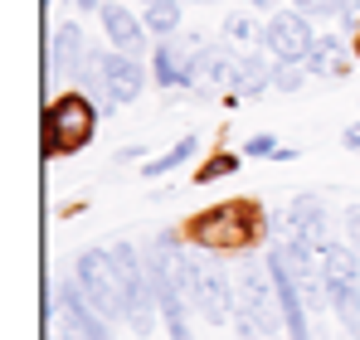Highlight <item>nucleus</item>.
<instances>
[{"mask_svg":"<svg viewBox=\"0 0 360 340\" xmlns=\"http://www.w3.org/2000/svg\"><path fill=\"white\" fill-rule=\"evenodd\" d=\"M180 282H185V301H190L210 326L239 321V287L224 273L219 258H210V248L180 253Z\"/></svg>","mask_w":360,"mask_h":340,"instance_id":"nucleus-1","label":"nucleus"},{"mask_svg":"<svg viewBox=\"0 0 360 340\" xmlns=\"http://www.w3.org/2000/svg\"><path fill=\"white\" fill-rule=\"evenodd\" d=\"M263 233V209L248 200H224L190 219V243L210 253H248Z\"/></svg>","mask_w":360,"mask_h":340,"instance_id":"nucleus-2","label":"nucleus"},{"mask_svg":"<svg viewBox=\"0 0 360 340\" xmlns=\"http://www.w3.org/2000/svg\"><path fill=\"white\" fill-rule=\"evenodd\" d=\"M234 287H239V316H248V321L258 326V336L278 340L283 331H288V326H283L278 282H273V268H268V258H263V263L243 258L239 273H234Z\"/></svg>","mask_w":360,"mask_h":340,"instance_id":"nucleus-3","label":"nucleus"},{"mask_svg":"<svg viewBox=\"0 0 360 340\" xmlns=\"http://www.w3.org/2000/svg\"><path fill=\"white\" fill-rule=\"evenodd\" d=\"M98 103H88L83 93H63L49 103V112H44V146H49V156H73V151H83L88 141H93V131H98Z\"/></svg>","mask_w":360,"mask_h":340,"instance_id":"nucleus-4","label":"nucleus"},{"mask_svg":"<svg viewBox=\"0 0 360 340\" xmlns=\"http://www.w3.org/2000/svg\"><path fill=\"white\" fill-rule=\"evenodd\" d=\"M268 228H278L283 243L302 258H311V263H321L326 248H331V219H326V204L316 195H297Z\"/></svg>","mask_w":360,"mask_h":340,"instance_id":"nucleus-5","label":"nucleus"},{"mask_svg":"<svg viewBox=\"0 0 360 340\" xmlns=\"http://www.w3.org/2000/svg\"><path fill=\"white\" fill-rule=\"evenodd\" d=\"M326 273V292H331V311L346 326V336L360 340V253L351 243H331L321 258Z\"/></svg>","mask_w":360,"mask_h":340,"instance_id":"nucleus-6","label":"nucleus"},{"mask_svg":"<svg viewBox=\"0 0 360 340\" xmlns=\"http://www.w3.org/2000/svg\"><path fill=\"white\" fill-rule=\"evenodd\" d=\"M73 282L93 301L98 316L122 321V277H117V268H112V248H88V253L73 263Z\"/></svg>","mask_w":360,"mask_h":340,"instance_id":"nucleus-7","label":"nucleus"},{"mask_svg":"<svg viewBox=\"0 0 360 340\" xmlns=\"http://www.w3.org/2000/svg\"><path fill=\"white\" fill-rule=\"evenodd\" d=\"M268 268H273V282H278V306H283L288 336L311 340V306H307V296H302V282H297V273H292V258H288L283 243L268 253Z\"/></svg>","mask_w":360,"mask_h":340,"instance_id":"nucleus-8","label":"nucleus"},{"mask_svg":"<svg viewBox=\"0 0 360 340\" xmlns=\"http://www.w3.org/2000/svg\"><path fill=\"white\" fill-rule=\"evenodd\" d=\"M311 44H316L311 15H302V10H278V15L263 25V49L273 58H283V63H307Z\"/></svg>","mask_w":360,"mask_h":340,"instance_id":"nucleus-9","label":"nucleus"},{"mask_svg":"<svg viewBox=\"0 0 360 340\" xmlns=\"http://www.w3.org/2000/svg\"><path fill=\"white\" fill-rule=\"evenodd\" d=\"M234 63L239 58L229 54L224 44H190V88H200V93H210V88H224V83H234Z\"/></svg>","mask_w":360,"mask_h":340,"instance_id":"nucleus-10","label":"nucleus"},{"mask_svg":"<svg viewBox=\"0 0 360 340\" xmlns=\"http://www.w3.org/2000/svg\"><path fill=\"white\" fill-rule=\"evenodd\" d=\"M98 68H103V83L117 103H136L141 88H146V73H141V58L117 49V54H98Z\"/></svg>","mask_w":360,"mask_h":340,"instance_id":"nucleus-11","label":"nucleus"},{"mask_svg":"<svg viewBox=\"0 0 360 340\" xmlns=\"http://www.w3.org/2000/svg\"><path fill=\"white\" fill-rule=\"evenodd\" d=\"M98 20H103V30H108V39H112L117 49H127V54H141V49H146V20H136L127 5L103 0Z\"/></svg>","mask_w":360,"mask_h":340,"instance_id":"nucleus-12","label":"nucleus"},{"mask_svg":"<svg viewBox=\"0 0 360 340\" xmlns=\"http://www.w3.org/2000/svg\"><path fill=\"white\" fill-rule=\"evenodd\" d=\"M307 73H316V78H346V73H351L346 44H341L336 34H316V44H311V54H307Z\"/></svg>","mask_w":360,"mask_h":340,"instance_id":"nucleus-13","label":"nucleus"},{"mask_svg":"<svg viewBox=\"0 0 360 340\" xmlns=\"http://www.w3.org/2000/svg\"><path fill=\"white\" fill-rule=\"evenodd\" d=\"M83 63H88V39H83V30H78V25H59V30H54V68L78 73Z\"/></svg>","mask_w":360,"mask_h":340,"instance_id":"nucleus-14","label":"nucleus"},{"mask_svg":"<svg viewBox=\"0 0 360 340\" xmlns=\"http://www.w3.org/2000/svg\"><path fill=\"white\" fill-rule=\"evenodd\" d=\"M268 83H273V63H268V54L253 49V54H243L239 63H234V83H229V88H239V93H253V98H258Z\"/></svg>","mask_w":360,"mask_h":340,"instance_id":"nucleus-15","label":"nucleus"},{"mask_svg":"<svg viewBox=\"0 0 360 340\" xmlns=\"http://www.w3.org/2000/svg\"><path fill=\"white\" fill-rule=\"evenodd\" d=\"M141 20H146V30H151V34L171 39V34L180 30V0H151V5L141 10Z\"/></svg>","mask_w":360,"mask_h":340,"instance_id":"nucleus-16","label":"nucleus"},{"mask_svg":"<svg viewBox=\"0 0 360 340\" xmlns=\"http://www.w3.org/2000/svg\"><path fill=\"white\" fill-rule=\"evenodd\" d=\"M195 151H200V136H185L180 146H171V151H161L156 161H146V166H141V175H146V180H156V175H166V170H176L180 161H190Z\"/></svg>","mask_w":360,"mask_h":340,"instance_id":"nucleus-17","label":"nucleus"},{"mask_svg":"<svg viewBox=\"0 0 360 340\" xmlns=\"http://www.w3.org/2000/svg\"><path fill=\"white\" fill-rule=\"evenodd\" d=\"M224 34H229L234 44H253V39H263V30L253 25V15H229V20H224Z\"/></svg>","mask_w":360,"mask_h":340,"instance_id":"nucleus-18","label":"nucleus"},{"mask_svg":"<svg viewBox=\"0 0 360 340\" xmlns=\"http://www.w3.org/2000/svg\"><path fill=\"white\" fill-rule=\"evenodd\" d=\"M302 83H307V68H297V63H273V88H283V93H297Z\"/></svg>","mask_w":360,"mask_h":340,"instance_id":"nucleus-19","label":"nucleus"},{"mask_svg":"<svg viewBox=\"0 0 360 340\" xmlns=\"http://www.w3.org/2000/svg\"><path fill=\"white\" fill-rule=\"evenodd\" d=\"M234 170H239V161H234V156H214L210 166L195 175V185H210V180H219V175H234Z\"/></svg>","mask_w":360,"mask_h":340,"instance_id":"nucleus-20","label":"nucleus"},{"mask_svg":"<svg viewBox=\"0 0 360 340\" xmlns=\"http://www.w3.org/2000/svg\"><path fill=\"white\" fill-rule=\"evenodd\" d=\"M292 10L311 15V20H326V15H336V5H331V0H292Z\"/></svg>","mask_w":360,"mask_h":340,"instance_id":"nucleus-21","label":"nucleus"},{"mask_svg":"<svg viewBox=\"0 0 360 340\" xmlns=\"http://www.w3.org/2000/svg\"><path fill=\"white\" fill-rule=\"evenodd\" d=\"M341 224H346V243L360 253V204H351V209H346V219H341Z\"/></svg>","mask_w":360,"mask_h":340,"instance_id":"nucleus-22","label":"nucleus"},{"mask_svg":"<svg viewBox=\"0 0 360 340\" xmlns=\"http://www.w3.org/2000/svg\"><path fill=\"white\" fill-rule=\"evenodd\" d=\"M273 151H278V141H273L268 131H263V136H253V141L243 146V156H273Z\"/></svg>","mask_w":360,"mask_h":340,"instance_id":"nucleus-23","label":"nucleus"},{"mask_svg":"<svg viewBox=\"0 0 360 340\" xmlns=\"http://www.w3.org/2000/svg\"><path fill=\"white\" fill-rule=\"evenodd\" d=\"M341 146H346L351 156H360V122H356V126H346V131H341Z\"/></svg>","mask_w":360,"mask_h":340,"instance_id":"nucleus-24","label":"nucleus"},{"mask_svg":"<svg viewBox=\"0 0 360 340\" xmlns=\"http://www.w3.org/2000/svg\"><path fill=\"white\" fill-rule=\"evenodd\" d=\"M253 336H258V326H253L248 316H239V340H253Z\"/></svg>","mask_w":360,"mask_h":340,"instance_id":"nucleus-25","label":"nucleus"},{"mask_svg":"<svg viewBox=\"0 0 360 340\" xmlns=\"http://www.w3.org/2000/svg\"><path fill=\"white\" fill-rule=\"evenodd\" d=\"M78 10H103V0H73Z\"/></svg>","mask_w":360,"mask_h":340,"instance_id":"nucleus-26","label":"nucleus"},{"mask_svg":"<svg viewBox=\"0 0 360 340\" xmlns=\"http://www.w3.org/2000/svg\"><path fill=\"white\" fill-rule=\"evenodd\" d=\"M253 5H258V10H278V0H253Z\"/></svg>","mask_w":360,"mask_h":340,"instance_id":"nucleus-27","label":"nucleus"},{"mask_svg":"<svg viewBox=\"0 0 360 340\" xmlns=\"http://www.w3.org/2000/svg\"><path fill=\"white\" fill-rule=\"evenodd\" d=\"M200 5H210V0H200Z\"/></svg>","mask_w":360,"mask_h":340,"instance_id":"nucleus-28","label":"nucleus"},{"mask_svg":"<svg viewBox=\"0 0 360 340\" xmlns=\"http://www.w3.org/2000/svg\"><path fill=\"white\" fill-rule=\"evenodd\" d=\"M356 49H360V44H356Z\"/></svg>","mask_w":360,"mask_h":340,"instance_id":"nucleus-29","label":"nucleus"}]
</instances>
